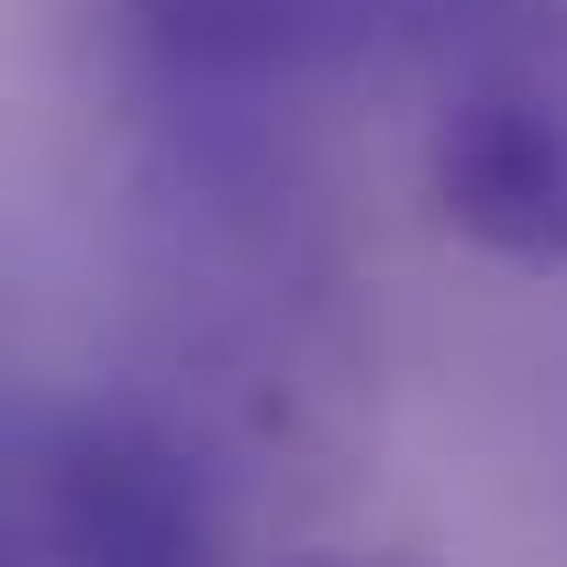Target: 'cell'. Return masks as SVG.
Returning <instances> with one entry per match:
<instances>
[{"label": "cell", "instance_id": "cell-1", "mask_svg": "<svg viewBox=\"0 0 567 567\" xmlns=\"http://www.w3.org/2000/svg\"><path fill=\"white\" fill-rule=\"evenodd\" d=\"M423 189L456 245L501 267H567V112L534 79H467L423 145Z\"/></svg>", "mask_w": 567, "mask_h": 567}, {"label": "cell", "instance_id": "cell-2", "mask_svg": "<svg viewBox=\"0 0 567 567\" xmlns=\"http://www.w3.org/2000/svg\"><path fill=\"white\" fill-rule=\"evenodd\" d=\"M45 567H212V501L145 423H56Z\"/></svg>", "mask_w": 567, "mask_h": 567}, {"label": "cell", "instance_id": "cell-3", "mask_svg": "<svg viewBox=\"0 0 567 567\" xmlns=\"http://www.w3.org/2000/svg\"><path fill=\"white\" fill-rule=\"evenodd\" d=\"M134 23L178 68H312L368 23V0H134Z\"/></svg>", "mask_w": 567, "mask_h": 567}, {"label": "cell", "instance_id": "cell-4", "mask_svg": "<svg viewBox=\"0 0 567 567\" xmlns=\"http://www.w3.org/2000/svg\"><path fill=\"white\" fill-rule=\"evenodd\" d=\"M45 478H56V434L0 423V567H45Z\"/></svg>", "mask_w": 567, "mask_h": 567}, {"label": "cell", "instance_id": "cell-5", "mask_svg": "<svg viewBox=\"0 0 567 567\" xmlns=\"http://www.w3.org/2000/svg\"><path fill=\"white\" fill-rule=\"evenodd\" d=\"M301 567H434V556H412V545H323Z\"/></svg>", "mask_w": 567, "mask_h": 567}]
</instances>
